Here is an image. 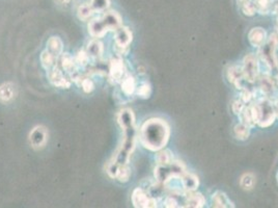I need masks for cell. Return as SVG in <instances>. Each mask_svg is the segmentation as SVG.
<instances>
[{
    "instance_id": "32",
    "label": "cell",
    "mask_w": 278,
    "mask_h": 208,
    "mask_svg": "<svg viewBox=\"0 0 278 208\" xmlns=\"http://www.w3.org/2000/svg\"><path fill=\"white\" fill-rule=\"evenodd\" d=\"M89 5L95 13H102L109 7L110 0H91Z\"/></svg>"
},
{
    "instance_id": "20",
    "label": "cell",
    "mask_w": 278,
    "mask_h": 208,
    "mask_svg": "<svg viewBox=\"0 0 278 208\" xmlns=\"http://www.w3.org/2000/svg\"><path fill=\"white\" fill-rule=\"evenodd\" d=\"M155 160L157 162V165L159 166H166L169 165L174 160L173 155L170 150L167 149H161L159 151H157V154L155 156Z\"/></svg>"
},
{
    "instance_id": "43",
    "label": "cell",
    "mask_w": 278,
    "mask_h": 208,
    "mask_svg": "<svg viewBox=\"0 0 278 208\" xmlns=\"http://www.w3.org/2000/svg\"><path fill=\"white\" fill-rule=\"evenodd\" d=\"M276 86L278 87V75L276 76Z\"/></svg>"
},
{
    "instance_id": "9",
    "label": "cell",
    "mask_w": 278,
    "mask_h": 208,
    "mask_svg": "<svg viewBox=\"0 0 278 208\" xmlns=\"http://www.w3.org/2000/svg\"><path fill=\"white\" fill-rule=\"evenodd\" d=\"M48 142V130L44 126H36L29 133V143L35 150L42 149Z\"/></svg>"
},
{
    "instance_id": "23",
    "label": "cell",
    "mask_w": 278,
    "mask_h": 208,
    "mask_svg": "<svg viewBox=\"0 0 278 208\" xmlns=\"http://www.w3.org/2000/svg\"><path fill=\"white\" fill-rule=\"evenodd\" d=\"M62 41L58 37H51L47 42V50L54 54L55 57H59L62 53Z\"/></svg>"
},
{
    "instance_id": "41",
    "label": "cell",
    "mask_w": 278,
    "mask_h": 208,
    "mask_svg": "<svg viewBox=\"0 0 278 208\" xmlns=\"http://www.w3.org/2000/svg\"><path fill=\"white\" fill-rule=\"evenodd\" d=\"M274 104V108H275V113H276V118L278 119V97L276 98V100L273 102Z\"/></svg>"
},
{
    "instance_id": "2",
    "label": "cell",
    "mask_w": 278,
    "mask_h": 208,
    "mask_svg": "<svg viewBox=\"0 0 278 208\" xmlns=\"http://www.w3.org/2000/svg\"><path fill=\"white\" fill-rule=\"evenodd\" d=\"M170 137L168 123L159 118L146 120L140 128L139 140L142 146L150 151L157 152L167 145Z\"/></svg>"
},
{
    "instance_id": "22",
    "label": "cell",
    "mask_w": 278,
    "mask_h": 208,
    "mask_svg": "<svg viewBox=\"0 0 278 208\" xmlns=\"http://www.w3.org/2000/svg\"><path fill=\"white\" fill-rule=\"evenodd\" d=\"M122 83V91L124 92L125 95L131 96L135 93L136 91V81L135 78L132 75H127L126 77L123 78V80L120 81Z\"/></svg>"
},
{
    "instance_id": "5",
    "label": "cell",
    "mask_w": 278,
    "mask_h": 208,
    "mask_svg": "<svg viewBox=\"0 0 278 208\" xmlns=\"http://www.w3.org/2000/svg\"><path fill=\"white\" fill-rule=\"evenodd\" d=\"M186 172V166L180 160H173L171 164L166 166L157 165L154 174L158 183L163 185L170 182L173 178L181 177Z\"/></svg>"
},
{
    "instance_id": "31",
    "label": "cell",
    "mask_w": 278,
    "mask_h": 208,
    "mask_svg": "<svg viewBox=\"0 0 278 208\" xmlns=\"http://www.w3.org/2000/svg\"><path fill=\"white\" fill-rule=\"evenodd\" d=\"M254 184H255V177L253 176V174L246 173L241 177L240 185L243 189L249 191V189H251L254 186Z\"/></svg>"
},
{
    "instance_id": "8",
    "label": "cell",
    "mask_w": 278,
    "mask_h": 208,
    "mask_svg": "<svg viewBox=\"0 0 278 208\" xmlns=\"http://www.w3.org/2000/svg\"><path fill=\"white\" fill-rule=\"evenodd\" d=\"M132 203L135 207L140 208L158 207V201L156 200V198L152 197L150 194H147L144 189L140 187H137L133 191Z\"/></svg>"
},
{
    "instance_id": "1",
    "label": "cell",
    "mask_w": 278,
    "mask_h": 208,
    "mask_svg": "<svg viewBox=\"0 0 278 208\" xmlns=\"http://www.w3.org/2000/svg\"><path fill=\"white\" fill-rule=\"evenodd\" d=\"M117 120L120 127L124 130V142L113 156V159L109 162L107 172L109 176L114 178L115 172L119 166L128 165L130 156L136 145L137 129L135 126V117L131 110L125 108L117 116Z\"/></svg>"
},
{
    "instance_id": "17",
    "label": "cell",
    "mask_w": 278,
    "mask_h": 208,
    "mask_svg": "<svg viewBox=\"0 0 278 208\" xmlns=\"http://www.w3.org/2000/svg\"><path fill=\"white\" fill-rule=\"evenodd\" d=\"M182 189L184 192H193L196 191V188L199 185V180L196 175H194L189 172H185V173L180 177Z\"/></svg>"
},
{
    "instance_id": "28",
    "label": "cell",
    "mask_w": 278,
    "mask_h": 208,
    "mask_svg": "<svg viewBox=\"0 0 278 208\" xmlns=\"http://www.w3.org/2000/svg\"><path fill=\"white\" fill-rule=\"evenodd\" d=\"M236 138L240 141H246L250 135V128L243 123L237 124L234 128Z\"/></svg>"
},
{
    "instance_id": "21",
    "label": "cell",
    "mask_w": 278,
    "mask_h": 208,
    "mask_svg": "<svg viewBox=\"0 0 278 208\" xmlns=\"http://www.w3.org/2000/svg\"><path fill=\"white\" fill-rule=\"evenodd\" d=\"M239 118L241 120V123L245 124L246 126H248L249 128H252L256 125L254 116H253V113H252V110H251V107H250V105L245 106V108L242 111V113L239 115Z\"/></svg>"
},
{
    "instance_id": "38",
    "label": "cell",
    "mask_w": 278,
    "mask_h": 208,
    "mask_svg": "<svg viewBox=\"0 0 278 208\" xmlns=\"http://www.w3.org/2000/svg\"><path fill=\"white\" fill-rule=\"evenodd\" d=\"M245 106H246V104H245L244 102L241 101L240 99H239V100L234 101L233 104H231V110H233V112H234L235 115L239 116L241 113H242V111L244 110Z\"/></svg>"
},
{
    "instance_id": "42",
    "label": "cell",
    "mask_w": 278,
    "mask_h": 208,
    "mask_svg": "<svg viewBox=\"0 0 278 208\" xmlns=\"http://www.w3.org/2000/svg\"><path fill=\"white\" fill-rule=\"evenodd\" d=\"M245 1H247V0H237V3H238V5L240 6L241 4H242V3H244Z\"/></svg>"
},
{
    "instance_id": "35",
    "label": "cell",
    "mask_w": 278,
    "mask_h": 208,
    "mask_svg": "<svg viewBox=\"0 0 278 208\" xmlns=\"http://www.w3.org/2000/svg\"><path fill=\"white\" fill-rule=\"evenodd\" d=\"M89 56H88V53L85 52V51H80L78 54H77V57L75 59L76 62L81 66H85L88 64V61H89Z\"/></svg>"
},
{
    "instance_id": "37",
    "label": "cell",
    "mask_w": 278,
    "mask_h": 208,
    "mask_svg": "<svg viewBox=\"0 0 278 208\" xmlns=\"http://www.w3.org/2000/svg\"><path fill=\"white\" fill-rule=\"evenodd\" d=\"M179 201L177 200V198L174 197V195H169V196H166L165 200H164V206L165 207H180L179 205Z\"/></svg>"
},
{
    "instance_id": "45",
    "label": "cell",
    "mask_w": 278,
    "mask_h": 208,
    "mask_svg": "<svg viewBox=\"0 0 278 208\" xmlns=\"http://www.w3.org/2000/svg\"><path fill=\"white\" fill-rule=\"evenodd\" d=\"M276 178H277V181H278V173H277V176H276Z\"/></svg>"
},
{
    "instance_id": "7",
    "label": "cell",
    "mask_w": 278,
    "mask_h": 208,
    "mask_svg": "<svg viewBox=\"0 0 278 208\" xmlns=\"http://www.w3.org/2000/svg\"><path fill=\"white\" fill-rule=\"evenodd\" d=\"M242 71L245 80L247 83L253 84L257 80L259 76V62L258 59L254 56V54L250 53L243 59V66Z\"/></svg>"
},
{
    "instance_id": "3",
    "label": "cell",
    "mask_w": 278,
    "mask_h": 208,
    "mask_svg": "<svg viewBox=\"0 0 278 208\" xmlns=\"http://www.w3.org/2000/svg\"><path fill=\"white\" fill-rule=\"evenodd\" d=\"M122 25L123 19L120 15L115 11H109L89 22L88 32L91 37L102 38L108 31H115Z\"/></svg>"
},
{
    "instance_id": "16",
    "label": "cell",
    "mask_w": 278,
    "mask_h": 208,
    "mask_svg": "<svg viewBox=\"0 0 278 208\" xmlns=\"http://www.w3.org/2000/svg\"><path fill=\"white\" fill-rule=\"evenodd\" d=\"M125 74V64L122 59H114L111 60L109 67L110 78L114 80L115 83H120L124 78Z\"/></svg>"
},
{
    "instance_id": "10",
    "label": "cell",
    "mask_w": 278,
    "mask_h": 208,
    "mask_svg": "<svg viewBox=\"0 0 278 208\" xmlns=\"http://www.w3.org/2000/svg\"><path fill=\"white\" fill-rule=\"evenodd\" d=\"M258 89L264 97L270 99L276 93V84L268 74L258 76Z\"/></svg>"
},
{
    "instance_id": "29",
    "label": "cell",
    "mask_w": 278,
    "mask_h": 208,
    "mask_svg": "<svg viewBox=\"0 0 278 208\" xmlns=\"http://www.w3.org/2000/svg\"><path fill=\"white\" fill-rule=\"evenodd\" d=\"M130 176H131V170H130L128 165H124L117 168L114 178H116L120 182H127Z\"/></svg>"
},
{
    "instance_id": "30",
    "label": "cell",
    "mask_w": 278,
    "mask_h": 208,
    "mask_svg": "<svg viewBox=\"0 0 278 208\" xmlns=\"http://www.w3.org/2000/svg\"><path fill=\"white\" fill-rule=\"evenodd\" d=\"M95 14L96 13L92 10L89 3H84L78 7V17L82 21H87L89 18H91V16Z\"/></svg>"
},
{
    "instance_id": "12",
    "label": "cell",
    "mask_w": 278,
    "mask_h": 208,
    "mask_svg": "<svg viewBox=\"0 0 278 208\" xmlns=\"http://www.w3.org/2000/svg\"><path fill=\"white\" fill-rule=\"evenodd\" d=\"M48 76H49L51 84L54 85L55 87L68 89L71 86V81L69 80V78L64 75L63 72L60 69H58L56 66L50 69Z\"/></svg>"
},
{
    "instance_id": "11",
    "label": "cell",
    "mask_w": 278,
    "mask_h": 208,
    "mask_svg": "<svg viewBox=\"0 0 278 208\" xmlns=\"http://www.w3.org/2000/svg\"><path fill=\"white\" fill-rule=\"evenodd\" d=\"M114 40L116 46L119 48H127L133 40L132 31L130 30L128 27L120 26L114 31Z\"/></svg>"
},
{
    "instance_id": "27",
    "label": "cell",
    "mask_w": 278,
    "mask_h": 208,
    "mask_svg": "<svg viewBox=\"0 0 278 208\" xmlns=\"http://www.w3.org/2000/svg\"><path fill=\"white\" fill-rule=\"evenodd\" d=\"M253 2L256 7L257 13L262 15H267L269 13H271L273 0H254Z\"/></svg>"
},
{
    "instance_id": "36",
    "label": "cell",
    "mask_w": 278,
    "mask_h": 208,
    "mask_svg": "<svg viewBox=\"0 0 278 208\" xmlns=\"http://www.w3.org/2000/svg\"><path fill=\"white\" fill-rule=\"evenodd\" d=\"M252 97H253V95H252V93H251V91H250V89H242V92H241V96H240V100L242 101V102H244L245 104H247V103H250L251 102V100H252Z\"/></svg>"
},
{
    "instance_id": "15",
    "label": "cell",
    "mask_w": 278,
    "mask_h": 208,
    "mask_svg": "<svg viewBox=\"0 0 278 208\" xmlns=\"http://www.w3.org/2000/svg\"><path fill=\"white\" fill-rule=\"evenodd\" d=\"M267 32L262 27H253L248 33V40L251 46L255 48L262 47L267 41Z\"/></svg>"
},
{
    "instance_id": "26",
    "label": "cell",
    "mask_w": 278,
    "mask_h": 208,
    "mask_svg": "<svg viewBox=\"0 0 278 208\" xmlns=\"http://www.w3.org/2000/svg\"><path fill=\"white\" fill-rule=\"evenodd\" d=\"M57 57H55L54 54H52L51 52H49L47 49H46L41 56V60L42 64L46 69H52L55 66H56V61H57Z\"/></svg>"
},
{
    "instance_id": "14",
    "label": "cell",
    "mask_w": 278,
    "mask_h": 208,
    "mask_svg": "<svg viewBox=\"0 0 278 208\" xmlns=\"http://www.w3.org/2000/svg\"><path fill=\"white\" fill-rule=\"evenodd\" d=\"M184 203L186 204L185 207H194V208H200L203 207L206 204V198L203 197L200 193L195 191L193 192H185L183 195Z\"/></svg>"
},
{
    "instance_id": "33",
    "label": "cell",
    "mask_w": 278,
    "mask_h": 208,
    "mask_svg": "<svg viewBox=\"0 0 278 208\" xmlns=\"http://www.w3.org/2000/svg\"><path fill=\"white\" fill-rule=\"evenodd\" d=\"M136 93L140 98H143V99L150 98L152 94L151 85L149 83H142L138 88H136Z\"/></svg>"
},
{
    "instance_id": "34",
    "label": "cell",
    "mask_w": 278,
    "mask_h": 208,
    "mask_svg": "<svg viewBox=\"0 0 278 208\" xmlns=\"http://www.w3.org/2000/svg\"><path fill=\"white\" fill-rule=\"evenodd\" d=\"M241 11L243 12L244 15L246 16H254L257 12H256V7L254 5V2H252L251 0H247L244 3H242L240 5Z\"/></svg>"
},
{
    "instance_id": "40",
    "label": "cell",
    "mask_w": 278,
    "mask_h": 208,
    "mask_svg": "<svg viewBox=\"0 0 278 208\" xmlns=\"http://www.w3.org/2000/svg\"><path fill=\"white\" fill-rule=\"evenodd\" d=\"M72 0H55V2L58 4H69Z\"/></svg>"
},
{
    "instance_id": "39",
    "label": "cell",
    "mask_w": 278,
    "mask_h": 208,
    "mask_svg": "<svg viewBox=\"0 0 278 208\" xmlns=\"http://www.w3.org/2000/svg\"><path fill=\"white\" fill-rule=\"evenodd\" d=\"M81 87L83 89V91H84L85 93H90L95 88L94 83H92V81L89 78L82 79L81 80Z\"/></svg>"
},
{
    "instance_id": "6",
    "label": "cell",
    "mask_w": 278,
    "mask_h": 208,
    "mask_svg": "<svg viewBox=\"0 0 278 208\" xmlns=\"http://www.w3.org/2000/svg\"><path fill=\"white\" fill-rule=\"evenodd\" d=\"M278 48V38L276 33L271 34L266 41V43L258 50V58L261 59L264 64L273 70L278 68V60L276 57V49Z\"/></svg>"
},
{
    "instance_id": "4",
    "label": "cell",
    "mask_w": 278,
    "mask_h": 208,
    "mask_svg": "<svg viewBox=\"0 0 278 208\" xmlns=\"http://www.w3.org/2000/svg\"><path fill=\"white\" fill-rule=\"evenodd\" d=\"M256 115H257V125L259 127L266 128L271 126L275 119H276V113L273 102L267 97H262L257 99L255 102H253Z\"/></svg>"
},
{
    "instance_id": "25",
    "label": "cell",
    "mask_w": 278,
    "mask_h": 208,
    "mask_svg": "<svg viewBox=\"0 0 278 208\" xmlns=\"http://www.w3.org/2000/svg\"><path fill=\"white\" fill-rule=\"evenodd\" d=\"M60 64L64 71L68 72V73H72V72L75 71L77 62L75 59H73V57L70 56L69 53H63L60 58Z\"/></svg>"
},
{
    "instance_id": "19",
    "label": "cell",
    "mask_w": 278,
    "mask_h": 208,
    "mask_svg": "<svg viewBox=\"0 0 278 208\" xmlns=\"http://www.w3.org/2000/svg\"><path fill=\"white\" fill-rule=\"evenodd\" d=\"M16 97V87L13 83H5L0 86V102L6 103Z\"/></svg>"
},
{
    "instance_id": "44",
    "label": "cell",
    "mask_w": 278,
    "mask_h": 208,
    "mask_svg": "<svg viewBox=\"0 0 278 208\" xmlns=\"http://www.w3.org/2000/svg\"><path fill=\"white\" fill-rule=\"evenodd\" d=\"M276 35H277V38H278V25H277V31H276Z\"/></svg>"
},
{
    "instance_id": "18",
    "label": "cell",
    "mask_w": 278,
    "mask_h": 208,
    "mask_svg": "<svg viewBox=\"0 0 278 208\" xmlns=\"http://www.w3.org/2000/svg\"><path fill=\"white\" fill-rule=\"evenodd\" d=\"M211 200H212V207H219V208L235 207L234 203L229 200L228 197L220 191H217L213 194Z\"/></svg>"
},
{
    "instance_id": "13",
    "label": "cell",
    "mask_w": 278,
    "mask_h": 208,
    "mask_svg": "<svg viewBox=\"0 0 278 208\" xmlns=\"http://www.w3.org/2000/svg\"><path fill=\"white\" fill-rule=\"evenodd\" d=\"M226 77H227L229 83L236 87V89H242L244 88L242 84H243V81L245 80V78H244V75H243L242 67L230 66L226 71Z\"/></svg>"
},
{
    "instance_id": "24",
    "label": "cell",
    "mask_w": 278,
    "mask_h": 208,
    "mask_svg": "<svg viewBox=\"0 0 278 208\" xmlns=\"http://www.w3.org/2000/svg\"><path fill=\"white\" fill-rule=\"evenodd\" d=\"M104 51V47H103V44H102L100 41L98 40H94L91 41L88 46H87V53L88 56L91 58H101L102 54H103Z\"/></svg>"
}]
</instances>
